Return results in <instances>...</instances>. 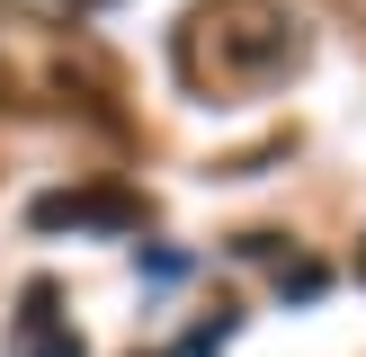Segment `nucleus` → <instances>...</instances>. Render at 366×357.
<instances>
[{
  "label": "nucleus",
  "mask_w": 366,
  "mask_h": 357,
  "mask_svg": "<svg viewBox=\"0 0 366 357\" xmlns=\"http://www.w3.org/2000/svg\"><path fill=\"white\" fill-rule=\"evenodd\" d=\"M340 9H349V18H357V27H366V0H340Z\"/></svg>",
  "instance_id": "39448f33"
},
{
  "label": "nucleus",
  "mask_w": 366,
  "mask_h": 357,
  "mask_svg": "<svg viewBox=\"0 0 366 357\" xmlns=\"http://www.w3.org/2000/svg\"><path fill=\"white\" fill-rule=\"evenodd\" d=\"M277 286H286L295 303H313L322 286H331V268H322V259H286V268H277Z\"/></svg>",
  "instance_id": "7ed1b4c3"
},
{
  "label": "nucleus",
  "mask_w": 366,
  "mask_h": 357,
  "mask_svg": "<svg viewBox=\"0 0 366 357\" xmlns=\"http://www.w3.org/2000/svg\"><path fill=\"white\" fill-rule=\"evenodd\" d=\"M170 63L188 99H259L304 71V27L286 0H197L170 36Z\"/></svg>",
  "instance_id": "f257e3e1"
},
{
  "label": "nucleus",
  "mask_w": 366,
  "mask_h": 357,
  "mask_svg": "<svg viewBox=\"0 0 366 357\" xmlns=\"http://www.w3.org/2000/svg\"><path fill=\"white\" fill-rule=\"evenodd\" d=\"M18 357H89V348H81V331H63V321H54V331H36Z\"/></svg>",
  "instance_id": "20e7f679"
},
{
  "label": "nucleus",
  "mask_w": 366,
  "mask_h": 357,
  "mask_svg": "<svg viewBox=\"0 0 366 357\" xmlns=\"http://www.w3.org/2000/svg\"><path fill=\"white\" fill-rule=\"evenodd\" d=\"M36 232H134L143 223V196L134 188H45L27 206Z\"/></svg>",
  "instance_id": "f03ea898"
}]
</instances>
